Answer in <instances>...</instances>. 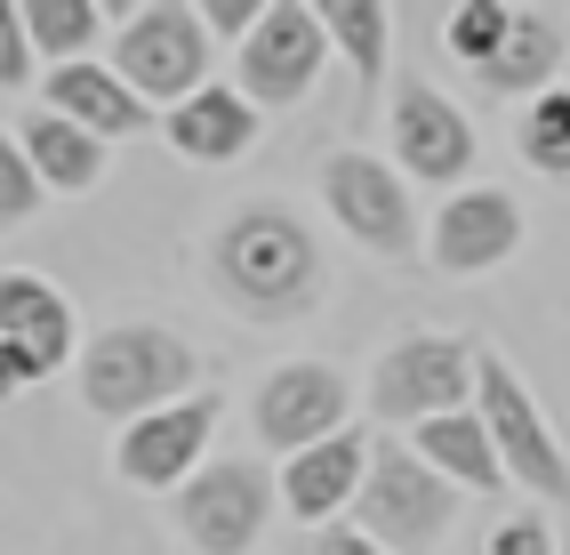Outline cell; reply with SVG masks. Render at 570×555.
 Listing matches in <instances>:
<instances>
[{"label": "cell", "instance_id": "1", "mask_svg": "<svg viewBox=\"0 0 570 555\" xmlns=\"http://www.w3.org/2000/svg\"><path fill=\"white\" fill-rule=\"evenodd\" d=\"M209 274L249 322H289L322 299V250L306 234V217H289L274 202H249L217 226Z\"/></svg>", "mask_w": 570, "mask_h": 555}, {"label": "cell", "instance_id": "2", "mask_svg": "<svg viewBox=\"0 0 570 555\" xmlns=\"http://www.w3.org/2000/svg\"><path fill=\"white\" fill-rule=\"evenodd\" d=\"M185 395H194V347L161 322H112L81 347V402L97 419L137 427Z\"/></svg>", "mask_w": 570, "mask_h": 555}, {"label": "cell", "instance_id": "3", "mask_svg": "<svg viewBox=\"0 0 570 555\" xmlns=\"http://www.w3.org/2000/svg\"><path fill=\"white\" fill-rule=\"evenodd\" d=\"M209 25L194 0H145V9H112V72L154 105V114H177L185 97L209 89Z\"/></svg>", "mask_w": 570, "mask_h": 555}, {"label": "cell", "instance_id": "4", "mask_svg": "<svg viewBox=\"0 0 570 555\" xmlns=\"http://www.w3.org/2000/svg\"><path fill=\"white\" fill-rule=\"evenodd\" d=\"M450 515H459V484H442L410 442H370V475H362L354 524L377 547L386 555H426V547H442Z\"/></svg>", "mask_w": 570, "mask_h": 555}, {"label": "cell", "instance_id": "5", "mask_svg": "<svg viewBox=\"0 0 570 555\" xmlns=\"http://www.w3.org/2000/svg\"><path fill=\"white\" fill-rule=\"evenodd\" d=\"M482 387V354L459 339H394L386 354L370 362V411L394 419V427H426L466 411V395Z\"/></svg>", "mask_w": 570, "mask_h": 555}, {"label": "cell", "instance_id": "6", "mask_svg": "<svg viewBox=\"0 0 570 555\" xmlns=\"http://www.w3.org/2000/svg\"><path fill=\"white\" fill-rule=\"evenodd\" d=\"M482 402V427H490V442H499V459H507V484H522V491H539L547 507H570V451L554 442V427H547V411L530 402V387L514 379V362L499 354V347H482V387H474Z\"/></svg>", "mask_w": 570, "mask_h": 555}, {"label": "cell", "instance_id": "7", "mask_svg": "<svg viewBox=\"0 0 570 555\" xmlns=\"http://www.w3.org/2000/svg\"><path fill=\"white\" fill-rule=\"evenodd\" d=\"M322 202L370 257H386V266L417 257V202H410V177L394 162L362 154V145H337L322 162Z\"/></svg>", "mask_w": 570, "mask_h": 555}, {"label": "cell", "instance_id": "8", "mask_svg": "<svg viewBox=\"0 0 570 555\" xmlns=\"http://www.w3.org/2000/svg\"><path fill=\"white\" fill-rule=\"evenodd\" d=\"M330 32H322V9H306V0H265V25L249 32V49L234 57V89L257 105V114H282V105H297L322 65H330Z\"/></svg>", "mask_w": 570, "mask_h": 555}, {"label": "cell", "instance_id": "9", "mask_svg": "<svg viewBox=\"0 0 570 555\" xmlns=\"http://www.w3.org/2000/svg\"><path fill=\"white\" fill-rule=\"evenodd\" d=\"M274 507H282V484L257 459H209L177 491V532L202 555H249L265 539V524H274Z\"/></svg>", "mask_w": 570, "mask_h": 555}, {"label": "cell", "instance_id": "10", "mask_svg": "<svg viewBox=\"0 0 570 555\" xmlns=\"http://www.w3.org/2000/svg\"><path fill=\"white\" fill-rule=\"evenodd\" d=\"M209 435H217V395H185L169 411L121 427L112 467H121V484H137V491H185L209 467Z\"/></svg>", "mask_w": 570, "mask_h": 555}, {"label": "cell", "instance_id": "11", "mask_svg": "<svg viewBox=\"0 0 570 555\" xmlns=\"http://www.w3.org/2000/svg\"><path fill=\"white\" fill-rule=\"evenodd\" d=\"M386 137H394V169L417 185H466L474 177V121L426 81H402L386 97Z\"/></svg>", "mask_w": 570, "mask_h": 555}, {"label": "cell", "instance_id": "12", "mask_svg": "<svg viewBox=\"0 0 570 555\" xmlns=\"http://www.w3.org/2000/svg\"><path fill=\"white\" fill-rule=\"evenodd\" d=\"M346 411H354L346 370H330V362H282L274 379L257 387V402H249L257 442H274L282 459L314 451V442H330V435H346Z\"/></svg>", "mask_w": 570, "mask_h": 555}, {"label": "cell", "instance_id": "13", "mask_svg": "<svg viewBox=\"0 0 570 555\" xmlns=\"http://www.w3.org/2000/svg\"><path fill=\"white\" fill-rule=\"evenodd\" d=\"M522 250V202L499 194V185H466V194H450L442 217H434V266L442 274H490L507 266Z\"/></svg>", "mask_w": 570, "mask_h": 555}, {"label": "cell", "instance_id": "14", "mask_svg": "<svg viewBox=\"0 0 570 555\" xmlns=\"http://www.w3.org/2000/svg\"><path fill=\"white\" fill-rule=\"evenodd\" d=\"M0 339H9L24 379H49L81 354V330H72V306L65 290L41 282V274H0Z\"/></svg>", "mask_w": 570, "mask_h": 555}, {"label": "cell", "instance_id": "15", "mask_svg": "<svg viewBox=\"0 0 570 555\" xmlns=\"http://www.w3.org/2000/svg\"><path fill=\"white\" fill-rule=\"evenodd\" d=\"M562 57H570V25H562L554 9H514L507 41L474 65V81H482V97H522V105H530V97L562 89V81H554Z\"/></svg>", "mask_w": 570, "mask_h": 555}, {"label": "cell", "instance_id": "16", "mask_svg": "<svg viewBox=\"0 0 570 555\" xmlns=\"http://www.w3.org/2000/svg\"><path fill=\"white\" fill-rule=\"evenodd\" d=\"M362 475H370V435H330L314 451L282 459V507L297 524H337L354 499H362Z\"/></svg>", "mask_w": 570, "mask_h": 555}, {"label": "cell", "instance_id": "17", "mask_svg": "<svg viewBox=\"0 0 570 555\" xmlns=\"http://www.w3.org/2000/svg\"><path fill=\"white\" fill-rule=\"evenodd\" d=\"M41 105L49 114H65V121H81L89 137H137V129H154V105H145L112 65H49V89H41Z\"/></svg>", "mask_w": 570, "mask_h": 555}, {"label": "cell", "instance_id": "18", "mask_svg": "<svg viewBox=\"0 0 570 555\" xmlns=\"http://www.w3.org/2000/svg\"><path fill=\"white\" fill-rule=\"evenodd\" d=\"M161 137L185 162H242L257 145V105L234 81H209L202 97H185L177 114H161Z\"/></svg>", "mask_w": 570, "mask_h": 555}, {"label": "cell", "instance_id": "19", "mask_svg": "<svg viewBox=\"0 0 570 555\" xmlns=\"http://www.w3.org/2000/svg\"><path fill=\"white\" fill-rule=\"evenodd\" d=\"M417 459H426L442 484H459V491H507V459H499V442H490L482 411H450V419H426L410 442Z\"/></svg>", "mask_w": 570, "mask_h": 555}, {"label": "cell", "instance_id": "20", "mask_svg": "<svg viewBox=\"0 0 570 555\" xmlns=\"http://www.w3.org/2000/svg\"><path fill=\"white\" fill-rule=\"evenodd\" d=\"M17 145L32 154V169H41V185L49 194H89V185L105 177V137H89L81 121H65V114H32L24 129H17Z\"/></svg>", "mask_w": 570, "mask_h": 555}, {"label": "cell", "instance_id": "21", "mask_svg": "<svg viewBox=\"0 0 570 555\" xmlns=\"http://www.w3.org/2000/svg\"><path fill=\"white\" fill-rule=\"evenodd\" d=\"M322 32H330V49L354 65L362 97L386 81V41H394V9L386 0H322Z\"/></svg>", "mask_w": 570, "mask_h": 555}, {"label": "cell", "instance_id": "22", "mask_svg": "<svg viewBox=\"0 0 570 555\" xmlns=\"http://www.w3.org/2000/svg\"><path fill=\"white\" fill-rule=\"evenodd\" d=\"M112 17L97 0H24V32H32V57H57V65H89L97 57V32Z\"/></svg>", "mask_w": 570, "mask_h": 555}, {"label": "cell", "instance_id": "23", "mask_svg": "<svg viewBox=\"0 0 570 555\" xmlns=\"http://www.w3.org/2000/svg\"><path fill=\"white\" fill-rule=\"evenodd\" d=\"M514 154L539 169V177H570V89H547L522 105L514 121Z\"/></svg>", "mask_w": 570, "mask_h": 555}, {"label": "cell", "instance_id": "24", "mask_svg": "<svg viewBox=\"0 0 570 555\" xmlns=\"http://www.w3.org/2000/svg\"><path fill=\"white\" fill-rule=\"evenodd\" d=\"M507 25H514V9H507V0H459V9L442 17V41H450V57H459V65L474 72L490 49L507 41Z\"/></svg>", "mask_w": 570, "mask_h": 555}, {"label": "cell", "instance_id": "25", "mask_svg": "<svg viewBox=\"0 0 570 555\" xmlns=\"http://www.w3.org/2000/svg\"><path fill=\"white\" fill-rule=\"evenodd\" d=\"M41 194L49 185H41V169H32V154L17 145V129H0V234L24 226V217L41 210Z\"/></svg>", "mask_w": 570, "mask_h": 555}, {"label": "cell", "instance_id": "26", "mask_svg": "<svg viewBox=\"0 0 570 555\" xmlns=\"http://www.w3.org/2000/svg\"><path fill=\"white\" fill-rule=\"evenodd\" d=\"M32 81V32H24V0H0V89Z\"/></svg>", "mask_w": 570, "mask_h": 555}, {"label": "cell", "instance_id": "27", "mask_svg": "<svg viewBox=\"0 0 570 555\" xmlns=\"http://www.w3.org/2000/svg\"><path fill=\"white\" fill-rule=\"evenodd\" d=\"M202 25H209V41H225V49H249V32L265 25V0H202Z\"/></svg>", "mask_w": 570, "mask_h": 555}, {"label": "cell", "instance_id": "28", "mask_svg": "<svg viewBox=\"0 0 570 555\" xmlns=\"http://www.w3.org/2000/svg\"><path fill=\"white\" fill-rule=\"evenodd\" d=\"M482 555H554V524H547V515H507Z\"/></svg>", "mask_w": 570, "mask_h": 555}, {"label": "cell", "instance_id": "29", "mask_svg": "<svg viewBox=\"0 0 570 555\" xmlns=\"http://www.w3.org/2000/svg\"><path fill=\"white\" fill-rule=\"evenodd\" d=\"M306 555H386V547H377L362 524H322V532L306 539Z\"/></svg>", "mask_w": 570, "mask_h": 555}, {"label": "cell", "instance_id": "30", "mask_svg": "<svg viewBox=\"0 0 570 555\" xmlns=\"http://www.w3.org/2000/svg\"><path fill=\"white\" fill-rule=\"evenodd\" d=\"M24 387V370H17V354H9V339H0V402H9Z\"/></svg>", "mask_w": 570, "mask_h": 555}]
</instances>
